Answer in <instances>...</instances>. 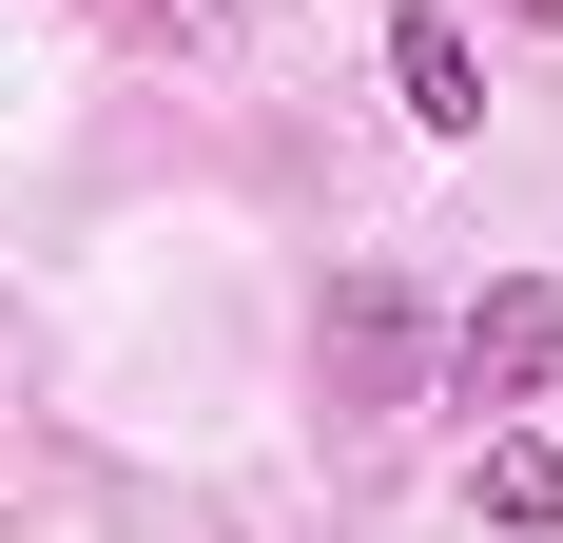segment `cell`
<instances>
[{"label":"cell","instance_id":"3","mask_svg":"<svg viewBox=\"0 0 563 543\" xmlns=\"http://www.w3.org/2000/svg\"><path fill=\"white\" fill-rule=\"evenodd\" d=\"M331 408H408V291H389V272L331 291Z\"/></svg>","mask_w":563,"mask_h":543},{"label":"cell","instance_id":"4","mask_svg":"<svg viewBox=\"0 0 563 543\" xmlns=\"http://www.w3.org/2000/svg\"><path fill=\"white\" fill-rule=\"evenodd\" d=\"M466 505H486L506 543H544V524H563V446H544V428H486V466H466Z\"/></svg>","mask_w":563,"mask_h":543},{"label":"cell","instance_id":"1","mask_svg":"<svg viewBox=\"0 0 563 543\" xmlns=\"http://www.w3.org/2000/svg\"><path fill=\"white\" fill-rule=\"evenodd\" d=\"M544 388H563V291H544V272L466 291V330H448V408H486V428H506V408H544Z\"/></svg>","mask_w":563,"mask_h":543},{"label":"cell","instance_id":"2","mask_svg":"<svg viewBox=\"0 0 563 543\" xmlns=\"http://www.w3.org/2000/svg\"><path fill=\"white\" fill-rule=\"evenodd\" d=\"M389 78H408V117H428V136H486V58H466L448 0H408V20H389Z\"/></svg>","mask_w":563,"mask_h":543}]
</instances>
